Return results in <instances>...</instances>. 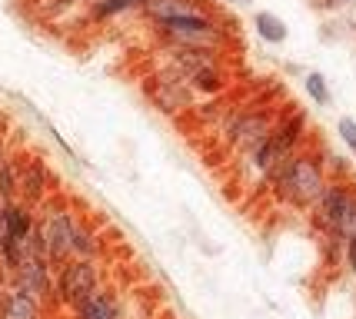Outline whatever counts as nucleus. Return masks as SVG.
<instances>
[{
  "mask_svg": "<svg viewBox=\"0 0 356 319\" xmlns=\"http://www.w3.org/2000/svg\"><path fill=\"white\" fill-rule=\"evenodd\" d=\"M277 190L283 199H290L293 206H307L316 203L320 193L326 190L323 170L313 156H290L286 167L277 173Z\"/></svg>",
  "mask_w": 356,
  "mask_h": 319,
  "instance_id": "obj_1",
  "label": "nucleus"
},
{
  "mask_svg": "<svg viewBox=\"0 0 356 319\" xmlns=\"http://www.w3.org/2000/svg\"><path fill=\"white\" fill-rule=\"evenodd\" d=\"M160 31L173 37L177 44L197 47V50H213L220 44V27L210 17H177V20H163Z\"/></svg>",
  "mask_w": 356,
  "mask_h": 319,
  "instance_id": "obj_2",
  "label": "nucleus"
},
{
  "mask_svg": "<svg viewBox=\"0 0 356 319\" xmlns=\"http://www.w3.org/2000/svg\"><path fill=\"white\" fill-rule=\"evenodd\" d=\"M90 293H97V270L90 259H77L70 263L60 276V300L70 306H80Z\"/></svg>",
  "mask_w": 356,
  "mask_h": 319,
  "instance_id": "obj_3",
  "label": "nucleus"
},
{
  "mask_svg": "<svg viewBox=\"0 0 356 319\" xmlns=\"http://www.w3.org/2000/svg\"><path fill=\"white\" fill-rule=\"evenodd\" d=\"M74 229H77V223H74L67 213H50V220L40 227L47 256L50 259L70 256V253H74Z\"/></svg>",
  "mask_w": 356,
  "mask_h": 319,
  "instance_id": "obj_4",
  "label": "nucleus"
},
{
  "mask_svg": "<svg viewBox=\"0 0 356 319\" xmlns=\"http://www.w3.org/2000/svg\"><path fill=\"white\" fill-rule=\"evenodd\" d=\"M270 133H273V123L266 113H243L230 123V140L247 153H253L264 140H270Z\"/></svg>",
  "mask_w": 356,
  "mask_h": 319,
  "instance_id": "obj_5",
  "label": "nucleus"
},
{
  "mask_svg": "<svg viewBox=\"0 0 356 319\" xmlns=\"http://www.w3.org/2000/svg\"><path fill=\"white\" fill-rule=\"evenodd\" d=\"M17 283L20 289L33 296V300H44L50 293V279H47V263L44 256H24L20 266H17Z\"/></svg>",
  "mask_w": 356,
  "mask_h": 319,
  "instance_id": "obj_6",
  "label": "nucleus"
},
{
  "mask_svg": "<svg viewBox=\"0 0 356 319\" xmlns=\"http://www.w3.org/2000/svg\"><path fill=\"white\" fill-rule=\"evenodd\" d=\"M143 10L154 20H177V17H207L197 0H143Z\"/></svg>",
  "mask_w": 356,
  "mask_h": 319,
  "instance_id": "obj_7",
  "label": "nucleus"
},
{
  "mask_svg": "<svg viewBox=\"0 0 356 319\" xmlns=\"http://www.w3.org/2000/svg\"><path fill=\"white\" fill-rule=\"evenodd\" d=\"M346 199L350 193L343 190V186H326L323 193H320V220H323L330 229H337L340 233V220H343V210H346Z\"/></svg>",
  "mask_w": 356,
  "mask_h": 319,
  "instance_id": "obj_8",
  "label": "nucleus"
},
{
  "mask_svg": "<svg viewBox=\"0 0 356 319\" xmlns=\"http://www.w3.org/2000/svg\"><path fill=\"white\" fill-rule=\"evenodd\" d=\"M80 319H117V309H113V300L107 293H90L83 303L77 306Z\"/></svg>",
  "mask_w": 356,
  "mask_h": 319,
  "instance_id": "obj_9",
  "label": "nucleus"
},
{
  "mask_svg": "<svg viewBox=\"0 0 356 319\" xmlns=\"http://www.w3.org/2000/svg\"><path fill=\"white\" fill-rule=\"evenodd\" d=\"M253 27H257V33L264 37L266 44H283L286 40V24L280 20L277 14H257L253 17Z\"/></svg>",
  "mask_w": 356,
  "mask_h": 319,
  "instance_id": "obj_10",
  "label": "nucleus"
},
{
  "mask_svg": "<svg viewBox=\"0 0 356 319\" xmlns=\"http://www.w3.org/2000/svg\"><path fill=\"white\" fill-rule=\"evenodd\" d=\"M7 316L10 319H37V300L27 296L24 289H14L7 296Z\"/></svg>",
  "mask_w": 356,
  "mask_h": 319,
  "instance_id": "obj_11",
  "label": "nucleus"
},
{
  "mask_svg": "<svg viewBox=\"0 0 356 319\" xmlns=\"http://www.w3.org/2000/svg\"><path fill=\"white\" fill-rule=\"evenodd\" d=\"M20 186H24V193H27L31 199L40 197V193H44V167H40V163H31V167L24 170Z\"/></svg>",
  "mask_w": 356,
  "mask_h": 319,
  "instance_id": "obj_12",
  "label": "nucleus"
},
{
  "mask_svg": "<svg viewBox=\"0 0 356 319\" xmlns=\"http://www.w3.org/2000/svg\"><path fill=\"white\" fill-rule=\"evenodd\" d=\"M134 7H143V0H97L93 3V17H113L124 14V10H134Z\"/></svg>",
  "mask_w": 356,
  "mask_h": 319,
  "instance_id": "obj_13",
  "label": "nucleus"
},
{
  "mask_svg": "<svg viewBox=\"0 0 356 319\" xmlns=\"http://www.w3.org/2000/svg\"><path fill=\"white\" fill-rule=\"evenodd\" d=\"M307 93H310V97L320 106L330 104V87H326V80L320 74H310V76H307Z\"/></svg>",
  "mask_w": 356,
  "mask_h": 319,
  "instance_id": "obj_14",
  "label": "nucleus"
},
{
  "mask_svg": "<svg viewBox=\"0 0 356 319\" xmlns=\"http://www.w3.org/2000/svg\"><path fill=\"white\" fill-rule=\"evenodd\" d=\"M74 253H80L83 259H90L93 253H97V243H93V236L87 233V229H74Z\"/></svg>",
  "mask_w": 356,
  "mask_h": 319,
  "instance_id": "obj_15",
  "label": "nucleus"
},
{
  "mask_svg": "<svg viewBox=\"0 0 356 319\" xmlns=\"http://www.w3.org/2000/svg\"><path fill=\"white\" fill-rule=\"evenodd\" d=\"M14 190H17V177H14V170H10V167H3V163H0V197H3V199H10V197H14Z\"/></svg>",
  "mask_w": 356,
  "mask_h": 319,
  "instance_id": "obj_16",
  "label": "nucleus"
},
{
  "mask_svg": "<svg viewBox=\"0 0 356 319\" xmlns=\"http://www.w3.org/2000/svg\"><path fill=\"white\" fill-rule=\"evenodd\" d=\"M340 137L346 140V147L356 153V120H350V117H343L340 120Z\"/></svg>",
  "mask_w": 356,
  "mask_h": 319,
  "instance_id": "obj_17",
  "label": "nucleus"
},
{
  "mask_svg": "<svg viewBox=\"0 0 356 319\" xmlns=\"http://www.w3.org/2000/svg\"><path fill=\"white\" fill-rule=\"evenodd\" d=\"M350 263H353V270H356V236L350 240Z\"/></svg>",
  "mask_w": 356,
  "mask_h": 319,
  "instance_id": "obj_18",
  "label": "nucleus"
},
{
  "mask_svg": "<svg viewBox=\"0 0 356 319\" xmlns=\"http://www.w3.org/2000/svg\"><path fill=\"white\" fill-rule=\"evenodd\" d=\"M0 229H3V203H0Z\"/></svg>",
  "mask_w": 356,
  "mask_h": 319,
  "instance_id": "obj_19",
  "label": "nucleus"
},
{
  "mask_svg": "<svg viewBox=\"0 0 356 319\" xmlns=\"http://www.w3.org/2000/svg\"><path fill=\"white\" fill-rule=\"evenodd\" d=\"M236 3H240V0H236Z\"/></svg>",
  "mask_w": 356,
  "mask_h": 319,
  "instance_id": "obj_20",
  "label": "nucleus"
}]
</instances>
